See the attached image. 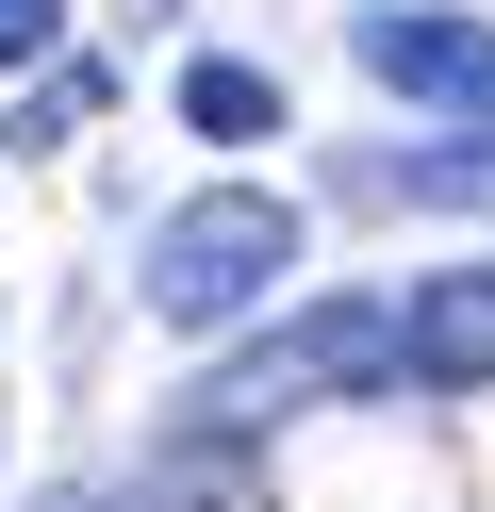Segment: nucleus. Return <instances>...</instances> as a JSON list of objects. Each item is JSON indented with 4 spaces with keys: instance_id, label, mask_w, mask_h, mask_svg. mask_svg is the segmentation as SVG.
Returning a JSON list of instances; mask_svg holds the SVG:
<instances>
[{
    "instance_id": "nucleus-3",
    "label": "nucleus",
    "mask_w": 495,
    "mask_h": 512,
    "mask_svg": "<svg viewBox=\"0 0 495 512\" xmlns=\"http://www.w3.org/2000/svg\"><path fill=\"white\" fill-rule=\"evenodd\" d=\"M347 50L396 83V100L479 116V133H495V17H462V0H363V17H347Z\"/></svg>"
},
{
    "instance_id": "nucleus-1",
    "label": "nucleus",
    "mask_w": 495,
    "mask_h": 512,
    "mask_svg": "<svg viewBox=\"0 0 495 512\" xmlns=\"http://www.w3.org/2000/svg\"><path fill=\"white\" fill-rule=\"evenodd\" d=\"M297 281V199L281 182H198L182 215H149V314L165 331H248Z\"/></svg>"
},
{
    "instance_id": "nucleus-7",
    "label": "nucleus",
    "mask_w": 495,
    "mask_h": 512,
    "mask_svg": "<svg viewBox=\"0 0 495 512\" xmlns=\"http://www.w3.org/2000/svg\"><path fill=\"white\" fill-rule=\"evenodd\" d=\"M99 116V67H33V100L0 116V149H50V133H83Z\"/></svg>"
},
{
    "instance_id": "nucleus-9",
    "label": "nucleus",
    "mask_w": 495,
    "mask_h": 512,
    "mask_svg": "<svg viewBox=\"0 0 495 512\" xmlns=\"http://www.w3.org/2000/svg\"><path fill=\"white\" fill-rule=\"evenodd\" d=\"M50 512H149V496H50Z\"/></svg>"
},
{
    "instance_id": "nucleus-2",
    "label": "nucleus",
    "mask_w": 495,
    "mask_h": 512,
    "mask_svg": "<svg viewBox=\"0 0 495 512\" xmlns=\"http://www.w3.org/2000/svg\"><path fill=\"white\" fill-rule=\"evenodd\" d=\"M363 380H380V298H297L264 347H231V364L198 380V430H215V446H264L281 413L363 397Z\"/></svg>"
},
{
    "instance_id": "nucleus-5",
    "label": "nucleus",
    "mask_w": 495,
    "mask_h": 512,
    "mask_svg": "<svg viewBox=\"0 0 495 512\" xmlns=\"http://www.w3.org/2000/svg\"><path fill=\"white\" fill-rule=\"evenodd\" d=\"M182 133H215V149L281 133V83H264V67H231V50H198V67H182Z\"/></svg>"
},
{
    "instance_id": "nucleus-10",
    "label": "nucleus",
    "mask_w": 495,
    "mask_h": 512,
    "mask_svg": "<svg viewBox=\"0 0 495 512\" xmlns=\"http://www.w3.org/2000/svg\"><path fill=\"white\" fill-rule=\"evenodd\" d=\"M132 17H165V0H132Z\"/></svg>"
},
{
    "instance_id": "nucleus-8",
    "label": "nucleus",
    "mask_w": 495,
    "mask_h": 512,
    "mask_svg": "<svg viewBox=\"0 0 495 512\" xmlns=\"http://www.w3.org/2000/svg\"><path fill=\"white\" fill-rule=\"evenodd\" d=\"M66 50V0H0V67H50Z\"/></svg>"
},
{
    "instance_id": "nucleus-4",
    "label": "nucleus",
    "mask_w": 495,
    "mask_h": 512,
    "mask_svg": "<svg viewBox=\"0 0 495 512\" xmlns=\"http://www.w3.org/2000/svg\"><path fill=\"white\" fill-rule=\"evenodd\" d=\"M380 380H413V397H479V380H495V265H429L413 298L380 314Z\"/></svg>"
},
{
    "instance_id": "nucleus-6",
    "label": "nucleus",
    "mask_w": 495,
    "mask_h": 512,
    "mask_svg": "<svg viewBox=\"0 0 495 512\" xmlns=\"http://www.w3.org/2000/svg\"><path fill=\"white\" fill-rule=\"evenodd\" d=\"M396 199H446V215H495V133H446V149H396Z\"/></svg>"
}]
</instances>
